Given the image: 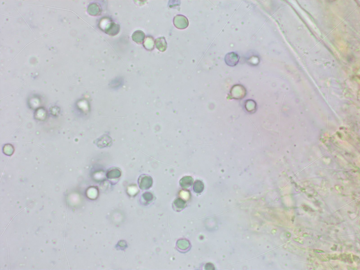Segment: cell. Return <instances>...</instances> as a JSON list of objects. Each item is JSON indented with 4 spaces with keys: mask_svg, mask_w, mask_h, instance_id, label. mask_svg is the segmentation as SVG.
Returning a JSON list of instances; mask_svg holds the SVG:
<instances>
[{
    "mask_svg": "<svg viewBox=\"0 0 360 270\" xmlns=\"http://www.w3.org/2000/svg\"><path fill=\"white\" fill-rule=\"evenodd\" d=\"M138 184L140 188L142 189H147L150 188L152 184V180L150 176L143 175L139 178Z\"/></svg>",
    "mask_w": 360,
    "mask_h": 270,
    "instance_id": "obj_1",
    "label": "cell"
},
{
    "mask_svg": "<svg viewBox=\"0 0 360 270\" xmlns=\"http://www.w3.org/2000/svg\"><path fill=\"white\" fill-rule=\"evenodd\" d=\"M240 57L236 53L231 52L226 55L225 60L226 64L228 66H236L239 62Z\"/></svg>",
    "mask_w": 360,
    "mask_h": 270,
    "instance_id": "obj_2",
    "label": "cell"
},
{
    "mask_svg": "<svg viewBox=\"0 0 360 270\" xmlns=\"http://www.w3.org/2000/svg\"><path fill=\"white\" fill-rule=\"evenodd\" d=\"M190 244L188 240L185 239H181L177 241V246L179 250L182 251H186L190 248Z\"/></svg>",
    "mask_w": 360,
    "mask_h": 270,
    "instance_id": "obj_3",
    "label": "cell"
},
{
    "mask_svg": "<svg viewBox=\"0 0 360 270\" xmlns=\"http://www.w3.org/2000/svg\"><path fill=\"white\" fill-rule=\"evenodd\" d=\"M121 172L119 169L114 168L108 172L107 176L109 179H115L119 178L121 176Z\"/></svg>",
    "mask_w": 360,
    "mask_h": 270,
    "instance_id": "obj_4",
    "label": "cell"
},
{
    "mask_svg": "<svg viewBox=\"0 0 360 270\" xmlns=\"http://www.w3.org/2000/svg\"><path fill=\"white\" fill-rule=\"evenodd\" d=\"M193 182V179L191 177H186L183 178L181 180V185L183 188H187L191 186Z\"/></svg>",
    "mask_w": 360,
    "mask_h": 270,
    "instance_id": "obj_5",
    "label": "cell"
},
{
    "mask_svg": "<svg viewBox=\"0 0 360 270\" xmlns=\"http://www.w3.org/2000/svg\"><path fill=\"white\" fill-rule=\"evenodd\" d=\"M174 205L177 210L183 209L186 206L185 201L181 198H178L174 201Z\"/></svg>",
    "mask_w": 360,
    "mask_h": 270,
    "instance_id": "obj_6",
    "label": "cell"
},
{
    "mask_svg": "<svg viewBox=\"0 0 360 270\" xmlns=\"http://www.w3.org/2000/svg\"><path fill=\"white\" fill-rule=\"evenodd\" d=\"M204 189V185L203 183L200 181H196L194 184L193 190L197 193L202 192Z\"/></svg>",
    "mask_w": 360,
    "mask_h": 270,
    "instance_id": "obj_7",
    "label": "cell"
},
{
    "mask_svg": "<svg viewBox=\"0 0 360 270\" xmlns=\"http://www.w3.org/2000/svg\"><path fill=\"white\" fill-rule=\"evenodd\" d=\"M123 85V81L118 80L117 81H114L111 83L110 87L111 89H118L120 88Z\"/></svg>",
    "mask_w": 360,
    "mask_h": 270,
    "instance_id": "obj_8",
    "label": "cell"
},
{
    "mask_svg": "<svg viewBox=\"0 0 360 270\" xmlns=\"http://www.w3.org/2000/svg\"><path fill=\"white\" fill-rule=\"evenodd\" d=\"M144 198L145 199V200L149 201L152 200L153 199V196L152 194L149 193H146L144 194Z\"/></svg>",
    "mask_w": 360,
    "mask_h": 270,
    "instance_id": "obj_9",
    "label": "cell"
},
{
    "mask_svg": "<svg viewBox=\"0 0 360 270\" xmlns=\"http://www.w3.org/2000/svg\"><path fill=\"white\" fill-rule=\"evenodd\" d=\"M213 267V266L212 265V264H206V265L205 266V269H212V268Z\"/></svg>",
    "mask_w": 360,
    "mask_h": 270,
    "instance_id": "obj_10",
    "label": "cell"
}]
</instances>
